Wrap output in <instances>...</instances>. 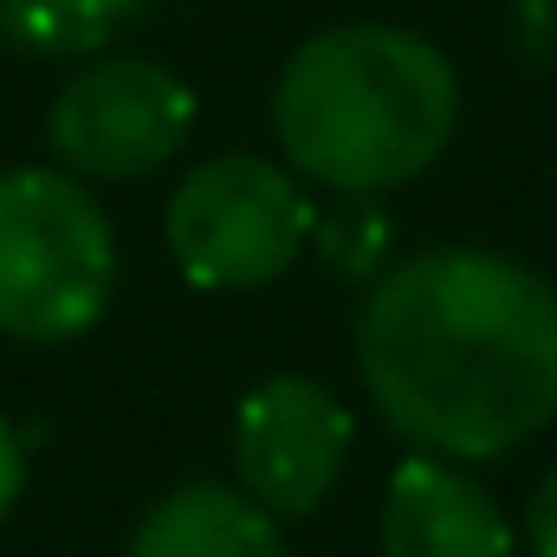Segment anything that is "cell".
Instances as JSON below:
<instances>
[{"mask_svg": "<svg viewBox=\"0 0 557 557\" xmlns=\"http://www.w3.org/2000/svg\"><path fill=\"white\" fill-rule=\"evenodd\" d=\"M454 131L460 72L409 26H324L278 65L273 137L285 169L324 195H396L447 156Z\"/></svg>", "mask_w": 557, "mask_h": 557, "instance_id": "7a4b0ae2", "label": "cell"}, {"mask_svg": "<svg viewBox=\"0 0 557 557\" xmlns=\"http://www.w3.org/2000/svg\"><path fill=\"white\" fill-rule=\"evenodd\" d=\"M117 292V234L65 169H0V337L72 344Z\"/></svg>", "mask_w": 557, "mask_h": 557, "instance_id": "3957f363", "label": "cell"}, {"mask_svg": "<svg viewBox=\"0 0 557 557\" xmlns=\"http://www.w3.org/2000/svg\"><path fill=\"white\" fill-rule=\"evenodd\" d=\"M357 447L350 409L311 376H267L234 409V473L273 519H311Z\"/></svg>", "mask_w": 557, "mask_h": 557, "instance_id": "8992f818", "label": "cell"}, {"mask_svg": "<svg viewBox=\"0 0 557 557\" xmlns=\"http://www.w3.org/2000/svg\"><path fill=\"white\" fill-rule=\"evenodd\" d=\"M20 493H26V447H20L13 421L0 416V519L20 506Z\"/></svg>", "mask_w": 557, "mask_h": 557, "instance_id": "7c38bea8", "label": "cell"}, {"mask_svg": "<svg viewBox=\"0 0 557 557\" xmlns=\"http://www.w3.org/2000/svg\"><path fill=\"white\" fill-rule=\"evenodd\" d=\"M149 0H0V39L26 59H98Z\"/></svg>", "mask_w": 557, "mask_h": 557, "instance_id": "9c48e42d", "label": "cell"}, {"mask_svg": "<svg viewBox=\"0 0 557 557\" xmlns=\"http://www.w3.org/2000/svg\"><path fill=\"white\" fill-rule=\"evenodd\" d=\"M318 208L305 201V182L253 149H227L195 162L162 214L169 260L201 292H260L298 267L311 247Z\"/></svg>", "mask_w": 557, "mask_h": 557, "instance_id": "277c9868", "label": "cell"}, {"mask_svg": "<svg viewBox=\"0 0 557 557\" xmlns=\"http://www.w3.org/2000/svg\"><path fill=\"white\" fill-rule=\"evenodd\" d=\"M383 557H512V525L499 499L441 454H416L383 486Z\"/></svg>", "mask_w": 557, "mask_h": 557, "instance_id": "52a82bcc", "label": "cell"}, {"mask_svg": "<svg viewBox=\"0 0 557 557\" xmlns=\"http://www.w3.org/2000/svg\"><path fill=\"white\" fill-rule=\"evenodd\" d=\"M357 376L416 454L499 460L557 421V285L493 247L409 253L357 311Z\"/></svg>", "mask_w": 557, "mask_h": 557, "instance_id": "6da1fadb", "label": "cell"}, {"mask_svg": "<svg viewBox=\"0 0 557 557\" xmlns=\"http://www.w3.org/2000/svg\"><path fill=\"white\" fill-rule=\"evenodd\" d=\"M195 137V91L137 52H98L85 59L52 111H46V149L78 182H143L182 156Z\"/></svg>", "mask_w": 557, "mask_h": 557, "instance_id": "5b68a950", "label": "cell"}, {"mask_svg": "<svg viewBox=\"0 0 557 557\" xmlns=\"http://www.w3.org/2000/svg\"><path fill=\"white\" fill-rule=\"evenodd\" d=\"M525 552L557 557V467L532 486V499H525Z\"/></svg>", "mask_w": 557, "mask_h": 557, "instance_id": "8fae6325", "label": "cell"}, {"mask_svg": "<svg viewBox=\"0 0 557 557\" xmlns=\"http://www.w3.org/2000/svg\"><path fill=\"white\" fill-rule=\"evenodd\" d=\"M318 253L337 267V273H370L383 253H389V221L376 214V201H357V195H337V214H324L311 227Z\"/></svg>", "mask_w": 557, "mask_h": 557, "instance_id": "30bf717a", "label": "cell"}, {"mask_svg": "<svg viewBox=\"0 0 557 557\" xmlns=\"http://www.w3.org/2000/svg\"><path fill=\"white\" fill-rule=\"evenodd\" d=\"M131 557H285V532L253 493L188 480L137 519Z\"/></svg>", "mask_w": 557, "mask_h": 557, "instance_id": "ba28073f", "label": "cell"}]
</instances>
